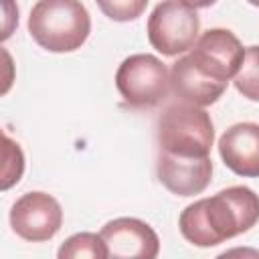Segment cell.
Masks as SVG:
<instances>
[{
  "label": "cell",
  "mask_w": 259,
  "mask_h": 259,
  "mask_svg": "<svg viewBox=\"0 0 259 259\" xmlns=\"http://www.w3.org/2000/svg\"><path fill=\"white\" fill-rule=\"evenodd\" d=\"M259 221V194L249 186H229L188 204L178 219L182 237L196 247H214L247 233Z\"/></svg>",
  "instance_id": "6da1fadb"
},
{
  "label": "cell",
  "mask_w": 259,
  "mask_h": 259,
  "mask_svg": "<svg viewBox=\"0 0 259 259\" xmlns=\"http://www.w3.org/2000/svg\"><path fill=\"white\" fill-rule=\"evenodd\" d=\"M28 32L51 53L77 51L91 32V18L81 0H38L28 16Z\"/></svg>",
  "instance_id": "7a4b0ae2"
},
{
  "label": "cell",
  "mask_w": 259,
  "mask_h": 259,
  "mask_svg": "<svg viewBox=\"0 0 259 259\" xmlns=\"http://www.w3.org/2000/svg\"><path fill=\"white\" fill-rule=\"evenodd\" d=\"M212 142L214 125L200 105L178 101L162 111L158 119L160 150L184 158H204L210 154Z\"/></svg>",
  "instance_id": "3957f363"
},
{
  "label": "cell",
  "mask_w": 259,
  "mask_h": 259,
  "mask_svg": "<svg viewBox=\"0 0 259 259\" xmlns=\"http://www.w3.org/2000/svg\"><path fill=\"white\" fill-rule=\"evenodd\" d=\"M115 87L132 107H156L170 93V71L154 55L138 53L123 59L115 73Z\"/></svg>",
  "instance_id": "277c9868"
},
{
  "label": "cell",
  "mask_w": 259,
  "mask_h": 259,
  "mask_svg": "<svg viewBox=\"0 0 259 259\" xmlns=\"http://www.w3.org/2000/svg\"><path fill=\"white\" fill-rule=\"evenodd\" d=\"M198 32L200 18L196 8L182 0H162L148 18V40L166 57L190 51L198 40Z\"/></svg>",
  "instance_id": "5b68a950"
},
{
  "label": "cell",
  "mask_w": 259,
  "mask_h": 259,
  "mask_svg": "<svg viewBox=\"0 0 259 259\" xmlns=\"http://www.w3.org/2000/svg\"><path fill=\"white\" fill-rule=\"evenodd\" d=\"M61 225L63 208L47 192H26L10 208V227L24 241H49L59 233Z\"/></svg>",
  "instance_id": "8992f818"
},
{
  "label": "cell",
  "mask_w": 259,
  "mask_h": 259,
  "mask_svg": "<svg viewBox=\"0 0 259 259\" xmlns=\"http://www.w3.org/2000/svg\"><path fill=\"white\" fill-rule=\"evenodd\" d=\"M188 57L210 79L229 83L243 65L245 49L229 28H208L194 42Z\"/></svg>",
  "instance_id": "52a82bcc"
},
{
  "label": "cell",
  "mask_w": 259,
  "mask_h": 259,
  "mask_svg": "<svg viewBox=\"0 0 259 259\" xmlns=\"http://www.w3.org/2000/svg\"><path fill=\"white\" fill-rule=\"evenodd\" d=\"M107 245L109 257H144L154 259L160 253V239L156 231L132 217L109 221L99 233Z\"/></svg>",
  "instance_id": "ba28073f"
},
{
  "label": "cell",
  "mask_w": 259,
  "mask_h": 259,
  "mask_svg": "<svg viewBox=\"0 0 259 259\" xmlns=\"http://www.w3.org/2000/svg\"><path fill=\"white\" fill-rule=\"evenodd\" d=\"M158 180L178 196H194L200 194L212 176V162L208 156L204 158H184L174 156L160 150L156 164Z\"/></svg>",
  "instance_id": "9c48e42d"
},
{
  "label": "cell",
  "mask_w": 259,
  "mask_h": 259,
  "mask_svg": "<svg viewBox=\"0 0 259 259\" xmlns=\"http://www.w3.org/2000/svg\"><path fill=\"white\" fill-rule=\"evenodd\" d=\"M219 154L229 170L245 178H259V123L231 125L219 140Z\"/></svg>",
  "instance_id": "30bf717a"
},
{
  "label": "cell",
  "mask_w": 259,
  "mask_h": 259,
  "mask_svg": "<svg viewBox=\"0 0 259 259\" xmlns=\"http://www.w3.org/2000/svg\"><path fill=\"white\" fill-rule=\"evenodd\" d=\"M170 87L174 91V95L180 101L192 103V105H212L227 89V83L210 79L208 75H204L194 63L192 59L180 57L172 69H170Z\"/></svg>",
  "instance_id": "8fae6325"
},
{
  "label": "cell",
  "mask_w": 259,
  "mask_h": 259,
  "mask_svg": "<svg viewBox=\"0 0 259 259\" xmlns=\"http://www.w3.org/2000/svg\"><path fill=\"white\" fill-rule=\"evenodd\" d=\"M59 259H79V257H91V259H105L109 257L107 245L101 235L95 233H77L69 237L61 249H59Z\"/></svg>",
  "instance_id": "7c38bea8"
},
{
  "label": "cell",
  "mask_w": 259,
  "mask_h": 259,
  "mask_svg": "<svg viewBox=\"0 0 259 259\" xmlns=\"http://www.w3.org/2000/svg\"><path fill=\"white\" fill-rule=\"evenodd\" d=\"M233 83L243 97L251 101H259V45L245 49L243 65L235 75Z\"/></svg>",
  "instance_id": "4fadbf2b"
},
{
  "label": "cell",
  "mask_w": 259,
  "mask_h": 259,
  "mask_svg": "<svg viewBox=\"0 0 259 259\" xmlns=\"http://www.w3.org/2000/svg\"><path fill=\"white\" fill-rule=\"evenodd\" d=\"M4 146H2V158H4V164H2V188L8 190L12 184H16L24 172V156H22V150L16 142H12L6 134L2 138Z\"/></svg>",
  "instance_id": "5bb4252c"
},
{
  "label": "cell",
  "mask_w": 259,
  "mask_h": 259,
  "mask_svg": "<svg viewBox=\"0 0 259 259\" xmlns=\"http://www.w3.org/2000/svg\"><path fill=\"white\" fill-rule=\"evenodd\" d=\"M99 10L115 20V22H130L142 16V12L148 6V0H95Z\"/></svg>",
  "instance_id": "9a60e30c"
},
{
  "label": "cell",
  "mask_w": 259,
  "mask_h": 259,
  "mask_svg": "<svg viewBox=\"0 0 259 259\" xmlns=\"http://www.w3.org/2000/svg\"><path fill=\"white\" fill-rule=\"evenodd\" d=\"M182 2H186L192 8H206V6H212L217 0H182Z\"/></svg>",
  "instance_id": "2e32d148"
},
{
  "label": "cell",
  "mask_w": 259,
  "mask_h": 259,
  "mask_svg": "<svg viewBox=\"0 0 259 259\" xmlns=\"http://www.w3.org/2000/svg\"><path fill=\"white\" fill-rule=\"evenodd\" d=\"M247 2H249V4H253V6H257V8H259V0H247Z\"/></svg>",
  "instance_id": "e0dca14e"
}]
</instances>
